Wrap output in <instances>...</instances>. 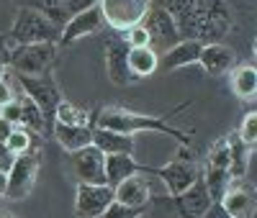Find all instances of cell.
Returning <instances> with one entry per match:
<instances>
[{"mask_svg":"<svg viewBox=\"0 0 257 218\" xmlns=\"http://www.w3.org/2000/svg\"><path fill=\"white\" fill-rule=\"evenodd\" d=\"M167 13L175 18L183 39L198 44L224 41L234 29V16L226 0H170Z\"/></svg>","mask_w":257,"mask_h":218,"instance_id":"cell-1","label":"cell"},{"mask_svg":"<svg viewBox=\"0 0 257 218\" xmlns=\"http://www.w3.org/2000/svg\"><path fill=\"white\" fill-rule=\"evenodd\" d=\"M95 126L105 131H116V134H126V136H134L137 131H157V134L173 136L180 144H190V136L185 131L170 126L165 118L139 116V113L126 111V108H103V111L95 113Z\"/></svg>","mask_w":257,"mask_h":218,"instance_id":"cell-2","label":"cell"},{"mask_svg":"<svg viewBox=\"0 0 257 218\" xmlns=\"http://www.w3.org/2000/svg\"><path fill=\"white\" fill-rule=\"evenodd\" d=\"M59 31H62V26H57L54 21H49L34 6H29V8H21L16 13V21H13L8 36L0 39V44L8 47V49L16 47V44H34V41L57 44L59 41Z\"/></svg>","mask_w":257,"mask_h":218,"instance_id":"cell-3","label":"cell"},{"mask_svg":"<svg viewBox=\"0 0 257 218\" xmlns=\"http://www.w3.org/2000/svg\"><path fill=\"white\" fill-rule=\"evenodd\" d=\"M57 59V44L49 41H34V44H16L8 49L6 62L16 75L29 77H47Z\"/></svg>","mask_w":257,"mask_h":218,"instance_id":"cell-4","label":"cell"},{"mask_svg":"<svg viewBox=\"0 0 257 218\" xmlns=\"http://www.w3.org/2000/svg\"><path fill=\"white\" fill-rule=\"evenodd\" d=\"M142 26L149 34V47L157 54H165L167 49H173L178 41H183L175 18L167 13V8H149L147 16L142 18Z\"/></svg>","mask_w":257,"mask_h":218,"instance_id":"cell-5","label":"cell"},{"mask_svg":"<svg viewBox=\"0 0 257 218\" xmlns=\"http://www.w3.org/2000/svg\"><path fill=\"white\" fill-rule=\"evenodd\" d=\"M98 8L103 13V21L113 31H126L137 24H142V18L147 11L152 8L149 0H98Z\"/></svg>","mask_w":257,"mask_h":218,"instance_id":"cell-6","label":"cell"},{"mask_svg":"<svg viewBox=\"0 0 257 218\" xmlns=\"http://www.w3.org/2000/svg\"><path fill=\"white\" fill-rule=\"evenodd\" d=\"M36 172H39V154L34 149L24 151V154H16V159L8 169V185H6L3 198H8V200L26 198V195L31 192V187H34Z\"/></svg>","mask_w":257,"mask_h":218,"instance_id":"cell-7","label":"cell"},{"mask_svg":"<svg viewBox=\"0 0 257 218\" xmlns=\"http://www.w3.org/2000/svg\"><path fill=\"white\" fill-rule=\"evenodd\" d=\"M147 174H155V177H160L165 185H167V192L173 195H180V192H185L193 182H196L198 177H201V169L193 164V159H173L170 164H165V167H147Z\"/></svg>","mask_w":257,"mask_h":218,"instance_id":"cell-8","label":"cell"},{"mask_svg":"<svg viewBox=\"0 0 257 218\" xmlns=\"http://www.w3.org/2000/svg\"><path fill=\"white\" fill-rule=\"evenodd\" d=\"M16 77H18L21 87H24V95L31 98V100L41 108V113H44V118H47L49 126H52V121H54V111H57V105H59V100H62V93L57 90V85L49 80V75H47V77L16 75Z\"/></svg>","mask_w":257,"mask_h":218,"instance_id":"cell-9","label":"cell"},{"mask_svg":"<svg viewBox=\"0 0 257 218\" xmlns=\"http://www.w3.org/2000/svg\"><path fill=\"white\" fill-rule=\"evenodd\" d=\"M70 162L72 172L80 182H90V185H108L105 182V154L93 144L82 146L77 151H70Z\"/></svg>","mask_w":257,"mask_h":218,"instance_id":"cell-10","label":"cell"},{"mask_svg":"<svg viewBox=\"0 0 257 218\" xmlns=\"http://www.w3.org/2000/svg\"><path fill=\"white\" fill-rule=\"evenodd\" d=\"M113 200V185H90L80 182L75 192V215L77 218H98Z\"/></svg>","mask_w":257,"mask_h":218,"instance_id":"cell-11","label":"cell"},{"mask_svg":"<svg viewBox=\"0 0 257 218\" xmlns=\"http://www.w3.org/2000/svg\"><path fill=\"white\" fill-rule=\"evenodd\" d=\"M103 59H105V75H108V80L118 87H126L137 82L132 70H128V47L123 39H105V47H103Z\"/></svg>","mask_w":257,"mask_h":218,"instance_id":"cell-12","label":"cell"},{"mask_svg":"<svg viewBox=\"0 0 257 218\" xmlns=\"http://www.w3.org/2000/svg\"><path fill=\"white\" fill-rule=\"evenodd\" d=\"M103 24H105V21H103V13H100L98 3L90 6V8H85V11L75 13V16L67 21V24L62 26L57 47H70V44H75V41L82 39V36L98 34V31L103 29Z\"/></svg>","mask_w":257,"mask_h":218,"instance_id":"cell-13","label":"cell"},{"mask_svg":"<svg viewBox=\"0 0 257 218\" xmlns=\"http://www.w3.org/2000/svg\"><path fill=\"white\" fill-rule=\"evenodd\" d=\"M219 203L231 218H252L254 215V190L244 180H231Z\"/></svg>","mask_w":257,"mask_h":218,"instance_id":"cell-14","label":"cell"},{"mask_svg":"<svg viewBox=\"0 0 257 218\" xmlns=\"http://www.w3.org/2000/svg\"><path fill=\"white\" fill-rule=\"evenodd\" d=\"M198 64L206 70V75L211 77H221L226 72H231L237 67V57L234 52L221 41H213V44H203L201 54H198Z\"/></svg>","mask_w":257,"mask_h":218,"instance_id":"cell-15","label":"cell"},{"mask_svg":"<svg viewBox=\"0 0 257 218\" xmlns=\"http://www.w3.org/2000/svg\"><path fill=\"white\" fill-rule=\"evenodd\" d=\"M211 203H213V198L208 195V187H206L203 177H198L185 192L175 195V205H178V210H180L185 218H201V215L208 210Z\"/></svg>","mask_w":257,"mask_h":218,"instance_id":"cell-16","label":"cell"},{"mask_svg":"<svg viewBox=\"0 0 257 218\" xmlns=\"http://www.w3.org/2000/svg\"><path fill=\"white\" fill-rule=\"evenodd\" d=\"M149 198H152V192H149V182L144 180V174H132L113 187V200L132 208H144Z\"/></svg>","mask_w":257,"mask_h":218,"instance_id":"cell-17","label":"cell"},{"mask_svg":"<svg viewBox=\"0 0 257 218\" xmlns=\"http://www.w3.org/2000/svg\"><path fill=\"white\" fill-rule=\"evenodd\" d=\"M52 136L64 151H77L82 146L93 144V128L90 126H70V123H52Z\"/></svg>","mask_w":257,"mask_h":218,"instance_id":"cell-18","label":"cell"},{"mask_svg":"<svg viewBox=\"0 0 257 218\" xmlns=\"http://www.w3.org/2000/svg\"><path fill=\"white\" fill-rule=\"evenodd\" d=\"M144 172L147 164H137L132 154H105V182L113 187L132 174H144Z\"/></svg>","mask_w":257,"mask_h":218,"instance_id":"cell-19","label":"cell"},{"mask_svg":"<svg viewBox=\"0 0 257 218\" xmlns=\"http://www.w3.org/2000/svg\"><path fill=\"white\" fill-rule=\"evenodd\" d=\"M201 47H203V44H198V41L183 39V41H178V44H175L173 49H167V52H165V57H162V62H160V64L165 67V72H173V70L188 67V64L198 62Z\"/></svg>","mask_w":257,"mask_h":218,"instance_id":"cell-20","label":"cell"},{"mask_svg":"<svg viewBox=\"0 0 257 218\" xmlns=\"http://www.w3.org/2000/svg\"><path fill=\"white\" fill-rule=\"evenodd\" d=\"M93 146L100 149L103 154H134V139L126 134H116V131L105 128H93Z\"/></svg>","mask_w":257,"mask_h":218,"instance_id":"cell-21","label":"cell"},{"mask_svg":"<svg viewBox=\"0 0 257 218\" xmlns=\"http://www.w3.org/2000/svg\"><path fill=\"white\" fill-rule=\"evenodd\" d=\"M160 67V54L152 47H132L128 49V70H132L134 80L155 75Z\"/></svg>","mask_w":257,"mask_h":218,"instance_id":"cell-22","label":"cell"},{"mask_svg":"<svg viewBox=\"0 0 257 218\" xmlns=\"http://www.w3.org/2000/svg\"><path fill=\"white\" fill-rule=\"evenodd\" d=\"M18 103H21V126L24 128H31V131H36L39 136H49L52 134V126H49V121L44 118V113H41V108L31 100V98H21L18 95Z\"/></svg>","mask_w":257,"mask_h":218,"instance_id":"cell-23","label":"cell"},{"mask_svg":"<svg viewBox=\"0 0 257 218\" xmlns=\"http://www.w3.org/2000/svg\"><path fill=\"white\" fill-rule=\"evenodd\" d=\"M231 90L239 100H252L257 93V70L254 64H242L231 72Z\"/></svg>","mask_w":257,"mask_h":218,"instance_id":"cell-24","label":"cell"},{"mask_svg":"<svg viewBox=\"0 0 257 218\" xmlns=\"http://www.w3.org/2000/svg\"><path fill=\"white\" fill-rule=\"evenodd\" d=\"M54 121L57 123H70V126H88L90 123V113L85 108L75 105V103H67V100H59L57 111H54ZM52 121V123H54Z\"/></svg>","mask_w":257,"mask_h":218,"instance_id":"cell-25","label":"cell"},{"mask_svg":"<svg viewBox=\"0 0 257 218\" xmlns=\"http://www.w3.org/2000/svg\"><path fill=\"white\" fill-rule=\"evenodd\" d=\"M229 149H231V164H229V174L231 180H244L247 177V144L239 141V136L234 134L229 136Z\"/></svg>","mask_w":257,"mask_h":218,"instance_id":"cell-26","label":"cell"},{"mask_svg":"<svg viewBox=\"0 0 257 218\" xmlns=\"http://www.w3.org/2000/svg\"><path fill=\"white\" fill-rule=\"evenodd\" d=\"M231 164V149H229V136H221L211 144L208 154H206V167H216V169H226L229 172Z\"/></svg>","mask_w":257,"mask_h":218,"instance_id":"cell-27","label":"cell"},{"mask_svg":"<svg viewBox=\"0 0 257 218\" xmlns=\"http://www.w3.org/2000/svg\"><path fill=\"white\" fill-rule=\"evenodd\" d=\"M6 146L13 151V154H24V151L31 149V134H29L24 126H16L11 131V136L6 139Z\"/></svg>","mask_w":257,"mask_h":218,"instance_id":"cell-28","label":"cell"},{"mask_svg":"<svg viewBox=\"0 0 257 218\" xmlns=\"http://www.w3.org/2000/svg\"><path fill=\"white\" fill-rule=\"evenodd\" d=\"M237 136H239L242 144H247L249 149H254V141H257V113H254V111H249V113L242 118Z\"/></svg>","mask_w":257,"mask_h":218,"instance_id":"cell-29","label":"cell"},{"mask_svg":"<svg viewBox=\"0 0 257 218\" xmlns=\"http://www.w3.org/2000/svg\"><path fill=\"white\" fill-rule=\"evenodd\" d=\"M144 208H132V205H123L118 200H111L108 208H105L98 218H139Z\"/></svg>","mask_w":257,"mask_h":218,"instance_id":"cell-30","label":"cell"},{"mask_svg":"<svg viewBox=\"0 0 257 218\" xmlns=\"http://www.w3.org/2000/svg\"><path fill=\"white\" fill-rule=\"evenodd\" d=\"M123 41H126L128 49L132 47H149V34H147V29L142 24H137V26L123 31Z\"/></svg>","mask_w":257,"mask_h":218,"instance_id":"cell-31","label":"cell"},{"mask_svg":"<svg viewBox=\"0 0 257 218\" xmlns=\"http://www.w3.org/2000/svg\"><path fill=\"white\" fill-rule=\"evenodd\" d=\"M0 116H3L8 123L18 126V121H21V103H18V98H13V100L6 103V105H0Z\"/></svg>","mask_w":257,"mask_h":218,"instance_id":"cell-32","label":"cell"},{"mask_svg":"<svg viewBox=\"0 0 257 218\" xmlns=\"http://www.w3.org/2000/svg\"><path fill=\"white\" fill-rule=\"evenodd\" d=\"M13 159H16V154L6 146V141H0V169L8 172V169H11V164H13Z\"/></svg>","mask_w":257,"mask_h":218,"instance_id":"cell-33","label":"cell"},{"mask_svg":"<svg viewBox=\"0 0 257 218\" xmlns=\"http://www.w3.org/2000/svg\"><path fill=\"white\" fill-rule=\"evenodd\" d=\"M16 98V93H13V85L3 77L0 80V105H6V103H11Z\"/></svg>","mask_w":257,"mask_h":218,"instance_id":"cell-34","label":"cell"},{"mask_svg":"<svg viewBox=\"0 0 257 218\" xmlns=\"http://www.w3.org/2000/svg\"><path fill=\"white\" fill-rule=\"evenodd\" d=\"M201 218H231V215L224 210V205H221V203H211V205H208V210H206Z\"/></svg>","mask_w":257,"mask_h":218,"instance_id":"cell-35","label":"cell"},{"mask_svg":"<svg viewBox=\"0 0 257 218\" xmlns=\"http://www.w3.org/2000/svg\"><path fill=\"white\" fill-rule=\"evenodd\" d=\"M13 128H16L13 123H8L3 116H0V141H6V139L11 136V131H13Z\"/></svg>","mask_w":257,"mask_h":218,"instance_id":"cell-36","label":"cell"},{"mask_svg":"<svg viewBox=\"0 0 257 218\" xmlns=\"http://www.w3.org/2000/svg\"><path fill=\"white\" fill-rule=\"evenodd\" d=\"M6 185H8V172L0 169V198L6 195Z\"/></svg>","mask_w":257,"mask_h":218,"instance_id":"cell-37","label":"cell"},{"mask_svg":"<svg viewBox=\"0 0 257 218\" xmlns=\"http://www.w3.org/2000/svg\"><path fill=\"white\" fill-rule=\"evenodd\" d=\"M6 77V62H0V80Z\"/></svg>","mask_w":257,"mask_h":218,"instance_id":"cell-38","label":"cell"},{"mask_svg":"<svg viewBox=\"0 0 257 218\" xmlns=\"http://www.w3.org/2000/svg\"><path fill=\"white\" fill-rule=\"evenodd\" d=\"M0 218H13V215H11L8 210H0Z\"/></svg>","mask_w":257,"mask_h":218,"instance_id":"cell-39","label":"cell"}]
</instances>
